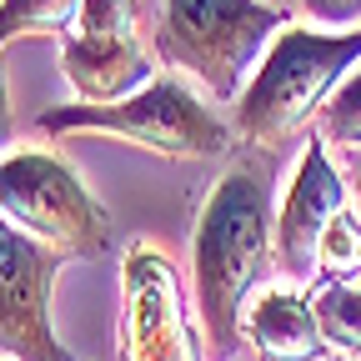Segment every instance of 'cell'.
I'll use <instances>...</instances> for the list:
<instances>
[{
  "instance_id": "6da1fadb",
  "label": "cell",
  "mask_w": 361,
  "mask_h": 361,
  "mask_svg": "<svg viewBox=\"0 0 361 361\" xmlns=\"http://www.w3.org/2000/svg\"><path fill=\"white\" fill-rule=\"evenodd\" d=\"M271 156L241 151L226 176L211 186L196 236H191V276H196V311L216 346L231 356L241 336V306L251 286L266 276V261L276 251V216H271Z\"/></svg>"
},
{
  "instance_id": "7a4b0ae2",
  "label": "cell",
  "mask_w": 361,
  "mask_h": 361,
  "mask_svg": "<svg viewBox=\"0 0 361 361\" xmlns=\"http://www.w3.org/2000/svg\"><path fill=\"white\" fill-rule=\"evenodd\" d=\"M361 66V25L356 30H301L286 25L271 40L266 61L246 80L236 101V130L251 146H271L306 130L311 116H322L331 90Z\"/></svg>"
},
{
  "instance_id": "3957f363",
  "label": "cell",
  "mask_w": 361,
  "mask_h": 361,
  "mask_svg": "<svg viewBox=\"0 0 361 361\" xmlns=\"http://www.w3.org/2000/svg\"><path fill=\"white\" fill-rule=\"evenodd\" d=\"M281 30V11L261 0H161L151 45L156 61L196 75L216 101H241L246 75H256Z\"/></svg>"
},
{
  "instance_id": "277c9868",
  "label": "cell",
  "mask_w": 361,
  "mask_h": 361,
  "mask_svg": "<svg viewBox=\"0 0 361 361\" xmlns=\"http://www.w3.org/2000/svg\"><path fill=\"white\" fill-rule=\"evenodd\" d=\"M45 135H75L96 130L116 135L126 146H141L166 161H211L231 146V126H226L206 101H196L180 80H151L146 90H135L126 101L96 106V101H71L56 106L35 121Z\"/></svg>"
},
{
  "instance_id": "5b68a950",
  "label": "cell",
  "mask_w": 361,
  "mask_h": 361,
  "mask_svg": "<svg viewBox=\"0 0 361 361\" xmlns=\"http://www.w3.org/2000/svg\"><path fill=\"white\" fill-rule=\"evenodd\" d=\"M0 211L35 241L66 256L111 251V211L85 191V180L51 151L0 156Z\"/></svg>"
},
{
  "instance_id": "8992f818",
  "label": "cell",
  "mask_w": 361,
  "mask_h": 361,
  "mask_svg": "<svg viewBox=\"0 0 361 361\" xmlns=\"http://www.w3.org/2000/svg\"><path fill=\"white\" fill-rule=\"evenodd\" d=\"M61 71L80 101H126L156 80L141 45V0H80L75 25L61 35Z\"/></svg>"
},
{
  "instance_id": "52a82bcc",
  "label": "cell",
  "mask_w": 361,
  "mask_h": 361,
  "mask_svg": "<svg viewBox=\"0 0 361 361\" xmlns=\"http://www.w3.org/2000/svg\"><path fill=\"white\" fill-rule=\"evenodd\" d=\"M116 356L121 361H201L180 276L166 261V251L151 241H135L121 256Z\"/></svg>"
},
{
  "instance_id": "ba28073f",
  "label": "cell",
  "mask_w": 361,
  "mask_h": 361,
  "mask_svg": "<svg viewBox=\"0 0 361 361\" xmlns=\"http://www.w3.org/2000/svg\"><path fill=\"white\" fill-rule=\"evenodd\" d=\"M66 251L35 241L0 211V356L16 361H75L51 326V291Z\"/></svg>"
},
{
  "instance_id": "9c48e42d",
  "label": "cell",
  "mask_w": 361,
  "mask_h": 361,
  "mask_svg": "<svg viewBox=\"0 0 361 361\" xmlns=\"http://www.w3.org/2000/svg\"><path fill=\"white\" fill-rule=\"evenodd\" d=\"M346 211V180L326 156V141H306V156L296 166V180L286 191V206L276 211V261L291 276H306L316 266V241L326 221Z\"/></svg>"
},
{
  "instance_id": "30bf717a",
  "label": "cell",
  "mask_w": 361,
  "mask_h": 361,
  "mask_svg": "<svg viewBox=\"0 0 361 361\" xmlns=\"http://www.w3.org/2000/svg\"><path fill=\"white\" fill-rule=\"evenodd\" d=\"M246 331L266 361H322L331 351L316 322V306L296 291H266L246 316Z\"/></svg>"
},
{
  "instance_id": "8fae6325",
  "label": "cell",
  "mask_w": 361,
  "mask_h": 361,
  "mask_svg": "<svg viewBox=\"0 0 361 361\" xmlns=\"http://www.w3.org/2000/svg\"><path fill=\"white\" fill-rule=\"evenodd\" d=\"M316 322H322V336L331 351L361 356V286L351 281H322L311 291Z\"/></svg>"
},
{
  "instance_id": "7c38bea8",
  "label": "cell",
  "mask_w": 361,
  "mask_h": 361,
  "mask_svg": "<svg viewBox=\"0 0 361 361\" xmlns=\"http://www.w3.org/2000/svg\"><path fill=\"white\" fill-rule=\"evenodd\" d=\"M80 16V0H0V45L20 35H66Z\"/></svg>"
},
{
  "instance_id": "4fadbf2b",
  "label": "cell",
  "mask_w": 361,
  "mask_h": 361,
  "mask_svg": "<svg viewBox=\"0 0 361 361\" xmlns=\"http://www.w3.org/2000/svg\"><path fill=\"white\" fill-rule=\"evenodd\" d=\"M316 266H322V281H356L361 276V226H356V216L336 211L326 221L322 241H316Z\"/></svg>"
},
{
  "instance_id": "5bb4252c",
  "label": "cell",
  "mask_w": 361,
  "mask_h": 361,
  "mask_svg": "<svg viewBox=\"0 0 361 361\" xmlns=\"http://www.w3.org/2000/svg\"><path fill=\"white\" fill-rule=\"evenodd\" d=\"M322 135L336 146L361 151V66L331 90V101L322 106Z\"/></svg>"
},
{
  "instance_id": "9a60e30c",
  "label": "cell",
  "mask_w": 361,
  "mask_h": 361,
  "mask_svg": "<svg viewBox=\"0 0 361 361\" xmlns=\"http://www.w3.org/2000/svg\"><path fill=\"white\" fill-rule=\"evenodd\" d=\"M301 11L311 20L331 25V30H356L361 25V0H301Z\"/></svg>"
},
{
  "instance_id": "2e32d148",
  "label": "cell",
  "mask_w": 361,
  "mask_h": 361,
  "mask_svg": "<svg viewBox=\"0 0 361 361\" xmlns=\"http://www.w3.org/2000/svg\"><path fill=\"white\" fill-rule=\"evenodd\" d=\"M16 141V116H11V96H6V71H0V151Z\"/></svg>"
},
{
  "instance_id": "e0dca14e",
  "label": "cell",
  "mask_w": 361,
  "mask_h": 361,
  "mask_svg": "<svg viewBox=\"0 0 361 361\" xmlns=\"http://www.w3.org/2000/svg\"><path fill=\"white\" fill-rule=\"evenodd\" d=\"M351 186H356V206H361V166H356V180H351Z\"/></svg>"
}]
</instances>
